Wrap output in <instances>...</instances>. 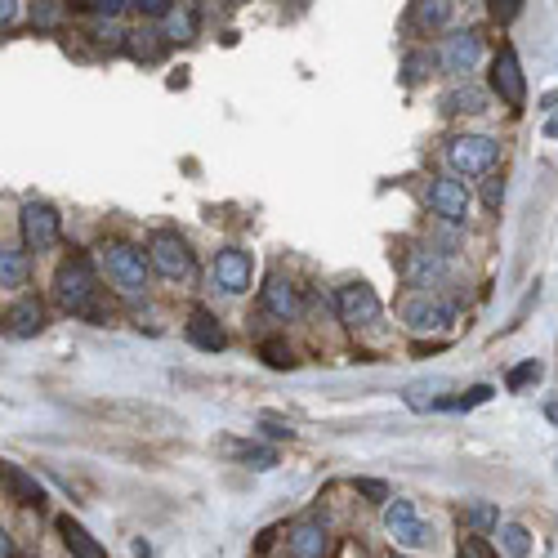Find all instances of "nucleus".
I'll list each match as a JSON object with an SVG mask.
<instances>
[{
  "mask_svg": "<svg viewBox=\"0 0 558 558\" xmlns=\"http://www.w3.org/2000/svg\"><path fill=\"white\" fill-rule=\"evenodd\" d=\"M45 326H50V309H45V300H36V295H18L5 309V317H0V331H5L9 340H36Z\"/></svg>",
  "mask_w": 558,
  "mask_h": 558,
  "instance_id": "8",
  "label": "nucleus"
},
{
  "mask_svg": "<svg viewBox=\"0 0 558 558\" xmlns=\"http://www.w3.org/2000/svg\"><path fill=\"white\" fill-rule=\"evenodd\" d=\"M143 18H166L170 14V0H130Z\"/></svg>",
  "mask_w": 558,
  "mask_h": 558,
  "instance_id": "36",
  "label": "nucleus"
},
{
  "mask_svg": "<svg viewBox=\"0 0 558 558\" xmlns=\"http://www.w3.org/2000/svg\"><path fill=\"white\" fill-rule=\"evenodd\" d=\"M469 518H474V523H496V509L492 505H474V509H469Z\"/></svg>",
  "mask_w": 558,
  "mask_h": 558,
  "instance_id": "39",
  "label": "nucleus"
},
{
  "mask_svg": "<svg viewBox=\"0 0 558 558\" xmlns=\"http://www.w3.org/2000/svg\"><path fill=\"white\" fill-rule=\"evenodd\" d=\"M18 233H23V246H27V250L45 255V250L59 246V237H63V215L50 206V201L27 197L23 206H18Z\"/></svg>",
  "mask_w": 558,
  "mask_h": 558,
  "instance_id": "4",
  "label": "nucleus"
},
{
  "mask_svg": "<svg viewBox=\"0 0 558 558\" xmlns=\"http://www.w3.org/2000/svg\"><path fill=\"white\" fill-rule=\"evenodd\" d=\"M536 380H541V362L532 358V362H518V367L509 371V380H505V384H509V393H523V389H532Z\"/></svg>",
  "mask_w": 558,
  "mask_h": 558,
  "instance_id": "27",
  "label": "nucleus"
},
{
  "mask_svg": "<svg viewBox=\"0 0 558 558\" xmlns=\"http://www.w3.org/2000/svg\"><path fill=\"white\" fill-rule=\"evenodd\" d=\"M393 558H402V554H393Z\"/></svg>",
  "mask_w": 558,
  "mask_h": 558,
  "instance_id": "42",
  "label": "nucleus"
},
{
  "mask_svg": "<svg viewBox=\"0 0 558 558\" xmlns=\"http://www.w3.org/2000/svg\"><path fill=\"white\" fill-rule=\"evenodd\" d=\"M32 282V259H27V246L0 242V291H23Z\"/></svg>",
  "mask_w": 558,
  "mask_h": 558,
  "instance_id": "18",
  "label": "nucleus"
},
{
  "mask_svg": "<svg viewBox=\"0 0 558 558\" xmlns=\"http://www.w3.org/2000/svg\"><path fill=\"white\" fill-rule=\"evenodd\" d=\"M389 536H393V545H398V550H407V554L434 550V527L420 523V518H407V523L389 527Z\"/></svg>",
  "mask_w": 558,
  "mask_h": 558,
  "instance_id": "20",
  "label": "nucleus"
},
{
  "mask_svg": "<svg viewBox=\"0 0 558 558\" xmlns=\"http://www.w3.org/2000/svg\"><path fill=\"white\" fill-rule=\"evenodd\" d=\"M228 451H233L246 469H259V474L277 469V451L273 447H259V442H228Z\"/></svg>",
  "mask_w": 558,
  "mask_h": 558,
  "instance_id": "21",
  "label": "nucleus"
},
{
  "mask_svg": "<svg viewBox=\"0 0 558 558\" xmlns=\"http://www.w3.org/2000/svg\"><path fill=\"white\" fill-rule=\"evenodd\" d=\"M0 487H5V496L14 500V505H23V509H41L45 505V487L36 483V474H27V469L14 465V460H0Z\"/></svg>",
  "mask_w": 558,
  "mask_h": 558,
  "instance_id": "15",
  "label": "nucleus"
},
{
  "mask_svg": "<svg viewBox=\"0 0 558 558\" xmlns=\"http://www.w3.org/2000/svg\"><path fill=\"white\" fill-rule=\"evenodd\" d=\"M447 161H451V166H456L465 179L492 175L496 161H500V143L487 139V134H460V139L447 143Z\"/></svg>",
  "mask_w": 558,
  "mask_h": 558,
  "instance_id": "5",
  "label": "nucleus"
},
{
  "mask_svg": "<svg viewBox=\"0 0 558 558\" xmlns=\"http://www.w3.org/2000/svg\"><path fill=\"white\" fill-rule=\"evenodd\" d=\"M425 197H429V210H434L442 224H465V215H469V188L460 184V179H447V175L429 179Z\"/></svg>",
  "mask_w": 558,
  "mask_h": 558,
  "instance_id": "9",
  "label": "nucleus"
},
{
  "mask_svg": "<svg viewBox=\"0 0 558 558\" xmlns=\"http://www.w3.org/2000/svg\"><path fill=\"white\" fill-rule=\"evenodd\" d=\"M54 300H59L63 313L81 317V322L103 326L108 322V309L99 300V273H94L90 255H67L54 273Z\"/></svg>",
  "mask_w": 558,
  "mask_h": 558,
  "instance_id": "1",
  "label": "nucleus"
},
{
  "mask_svg": "<svg viewBox=\"0 0 558 558\" xmlns=\"http://www.w3.org/2000/svg\"><path fill=\"white\" fill-rule=\"evenodd\" d=\"M429 54L425 50H416V54H407V63H402V72H407V85H416V81H425L429 76Z\"/></svg>",
  "mask_w": 558,
  "mask_h": 558,
  "instance_id": "29",
  "label": "nucleus"
},
{
  "mask_svg": "<svg viewBox=\"0 0 558 558\" xmlns=\"http://www.w3.org/2000/svg\"><path fill=\"white\" fill-rule=\"evenodd\" d=\"M335 313H340L344 326L367 331V326L380 322L384 304H380V295H375L367 282H349V286H340V295H335Z\"/></svg>",
  "mask_w": 558,
  "mask_h": 558,
  "instance_id": "6",
  "label": "nucleus"
},
{
  "mask_svg": "<svg viewBox=\"0 0 558 558\" xmlns=\"http://www.w3.org/2000/svg\"><path fill=\"white\" fill-rule=\"evenodd\" d=\"M500 197H505V184H500V179H487V188H483V201H487V206H500Z\"/></svg>",
  "mask_w": 558,
  "mask_h": 558,
  "instance_id": "38",
  "label": "nucleus"
},
{
  "mask_svg": "<svg viewBox=\"0 0 558 558\" xmlns=\"http://www.w3.org/2000/svg\"><path fill=\"white\" fill-rule=\"evenodd\" d=\"M259 429H264L268 438H277V442H291L295 438V429H291V420H282V416H273V411H264V416H259Z\"/></svg>",
  "mask_w": 558,
  "mask_h": 558,
  "instance_id": "28",
  "label": "nucleus"
},
{
  "mask_svg": "<svg viewBox=\"0 0 558 558\" xmlns=\"http://www.w3.org/2000/svg\"><path fill=\"white\" fill-rule=\"evenodd\" d=\"M215 282L224 286L228 295H246L250 282H255V259H250V250L242 246H228L215 255Z\"/></svg>",
  "mask_w": 558,
  "mask_h": 558,
  "instance_id": "13",
  "label": "nucleus"
},
{
  "mask_svg": "<svg viewBox=\"0 0 558 558\" xmlns=\"http://www.w3.org/2000/svg\"><path fill=\"white\" fill-rule=\"evenodd\" d=\"M545 420H550V425H558V402H545Z\"/></svg>",
  "mask_w": 558,
  "mask_h": 558,
  "instance_id": "41",
  "label": "nucleus"
},
{
  "mask_svg": "<svg viewBox=\"0 0 558 558\" xmlns=\"http://www.w3.org/2000/svg\"><path fill=\"white\" fill-rule=\"evenodd\" d=\"M170 36H175V41H188V36H192V14H188V9H170Z\"/></svg>",
  "mask_w": 558,
  "mask_h": 558,
  "instance_id": "34",
  "label": "nucleus"
},
{
  "mask_svg": "<svg viewBox=\"0 0 558 558\" xmlns=\"http://www.w3.org/2000/svg\"><path fill=\"white\" fill-rule=\"evenodd\" d=\"M492 90L500 94L509 112H523L527 103V81H523V67H518V54L514 50H500L496 63H492Z\"/></svg>",
  "mask_w": 558,
  "mask_h": 558,
  "instance_id": "12",
  "label": "nucleus"
},
{
  "mask_svg": "<svg viewBox=\"0 0 558 558\" xmlns=\"http://www.w3.org/2000/svg\"><path fill=\"white\" fill-rule=\"evenodd\" d=\"M76 9H90V14H99V18H117L121 9H125V0H72Z\"/></svg>",
  "mask_w": 558,
  "mask_h": 558,
  "instance_id": "31",
  "label": "nucleus"
},
{
  "mask_svg": "<svg viewBox=\"0 0 558 558\" xmlns=\"http://www.w3.org/2000/svg\"><path fill=\"white\" fill-rule=\"evenodd\" d=\"M103 273H108L112 291L125 295V300H139L148 291V277H152V264L139 246L130 242H108L103 246Z\"/></svg>",
  "mask_w": 558,
  "mask_h": 558,
  "instance_id": "2",
  "label": "nucleus"
},
{
  "mask_svg": "<svg viewBox=\"0 0 558 558\" xmlns=\"http://www.w3.org/2000/svg\"><path fill=\"white\" fill-rule=\"evenodd\" d=\"M54 527H59V536H63V545H67V550H72V558H108V550H103V545L94 541V536L85 532V527L76 523L72 514H63Z\"/></svg>",
  "mask_w": 558,
  "mask_h": 558,
  "instance_id": "19",
  "label": "nucleus"
},
{
  "mask_svg": "<svg viewBox=\"0 0 558 558\" xmlns=\"http://www.w3.org/2000/svg\"><path fill=\"white\" fill-rule=\"evenodd\" d=\"M161 32H134V36H125V45H130V54L134 59H143V63H152L161 54V41H157Z\"/></svg>",
  "mask_w": 558,
  "mask_h": 558,
  "instance_id": "26",
  "label": "nucleus"
},
{
  "mask_svg": "<svg viewBox=\"0 0 558 558\" xmlns=\"http://www.w3.org/2000/svg\"><path fill=\"white\" fill-rule=\"evenodd\" d=\"M353 487H358V492L367 496V500H375V505H384V500H389V487H384V483H375V478H358Z\"/></svg>",
  "mask_w": 558,
  "mask_h": 558,
  "instance_id": "35",
  "label": "nucleus"
},
{
  "mask_svg": "<svg viewBox=\"0 0 558 558\" xmlns=\"http://www.w3.org/2000/svg\"><path fill=\"white\" fill-rule=\"evenodd\" d=\"M447 23H451V0H416V27L438 32Z\"/></svg>",
  "mask_w": 558,
  "mask_h": 558,
  "instance_id": "22",
  "label": "nucleus"
},
{
  "mask_svg": "<svg viewBox=\"0 0 558 558\" xmlns=\"http://www.w3.org/2000/svg\"><path fill=\"white\" fill-rule=\"evenodd\" d=\"M402 322H407L411 335H442L456 322V309L434 300V295H411V300L402 304Z\"/></svg>",
  "mask_w": 558,
  "mask_h": 558,
  "instance_id": "7",
  "label": "nucleus"
},
{
  "mask_svg": "<svg viewBox=\"0 0 558 558\" xmlns=\"http://www.w3.org/2000/svg\"><path fill=\"white\" fill-rule=\"evenodd\" d=\"M259 358L268 362L273 371H291L295 367V353L286 340H259Z\"/></svg>",
  "mask_w": 558,
  "mask_h": 558,
  "instance_id": "24",
  "label": "nucleus"
},
{
  "mask_svg": "<svg viewBox=\"0 0 558 558\" xmlns=\"http://www.w3.org/2000/svg\"><path fill=\"white\" fill-rule=\"evenodd\" d=\"M487 398H492V384H474V389L460 393V398H447V407L469 411V407H478V402H487Z\"/></svg>",
  "mask_w": 558,
  "mask_h": 558,
  "instance_id": "30",
  "label": "nucleus"
},
{
  "mask_svg": "<svg viewBox=\"0 0 558 558\" xmlns=\"http://www.w3.org/2000/svg\"><path fill=\"white\" fill-rule=\"evenodd\" d=\"M496 532H500V545H505L509 558H527V554H532V532H527L523 523H500Z\"/></svg>",
  "mask_w": 558,
  "mask_h": 558,
  "instance_id": "23",
  "label": "nucleus"
},
{
  "mask_svg": "<svg viewBox=\"0 0 558 558\" xmlns=\"http://www.w3.org/2000/svg\"><path fill=\"white\" fill-rule=\"evenodd\" d=\"M456 558H496V554H492V545H487L483 536H465V541H460V550H456Z\"/></svg>",
  "mask_w": 558,
  "mask_h": 558,
  "instance_id": "33",
  "label": "nucleus"
},
{
  "mask_svg": "<svg viewBox=\"0 0 558 558\" xmlns=\"http://www.w3.org/2000/svg\"><path fill=\"white\" fill-rule=\"evenodd\" d=\"M148 264L157 268L166 282H192V273H197V255H192V246L175 233V228H157V233L148 237Z\"/></svg>",
  "mask_w": 558,
  "mask_h": 558,
  "instance_id": "3",
  "label": "nucleus"
},
{
  "mask_svg": "<svg viewBox=\"0 0 558 558\" xmlns=\"http://www.w3.org/2000/svg\"><path fill=\"white\" fill-rule=\"evenodd\" d=\"M487 108V94L483 90H456L442 99V112H483Z\"/></svg>",
  "mask_w": 558,
  "mask_h": 558,
  "instance_id": "25",
  "label": "nucleus"
},
{
  "mask_svg": "<svg viewBox=\"0 0 558 558\" xmlns=\"http://www.w3.org/2000/svg\"><path fill=\"white\" fill-rule=\"evenodd\" d=\"M264 313L277 317V322H295L300 317V291L291 286V277L273 273L264 282Z\"/></svg>",
  "mask_w": 558,
  "mask_h": 558,
  "instance_id": "16",
  "label": "nucleus"
},
{
  "mask_svg": "<svg viewBox=\"0 0 558 558\" xmlns=\"http://www.w3.org/2000/svg\"><path fill=\"white\" fill-rule=\"evenodd\" d=\"M434 59H438L442 72H451V76L474 72L478 59H483V36H478V32H451L447 41L438 45Z\"/></svg>",
  "mask_w": 558,
  "mask_h": 558,
  "instance_id": "10",
  "label": "nucleus"
},
{
  "mask_svg": "<svg viewBox=\"0 0 558 558\" xmlns=\"http://www.w3.org/2000/svg\"><path fill=\"white\" fill-rule=\"evenodd\" d=\"M518 9H523V0H487V14H492L496 23H514Z\"/></svg>",
  "mask_w": 558,
  "mask_h": 558,
  "instance_id": "32",
  "label": "nucleus"
},
{
  "mask_svg": "<svg viewBox=\"0 0 558 558\" xmlns=\"http://www.w3.org/2000/svg\"><path fill=\"white\" fill-rule=\"evenodd\" d=\"M402 277H407V286L429 291V286H438L442 277H447V259H442V250H434V246H416L402 259Z\"/></svg>",
  "mask_w": 558,
  "mask_h": 558,
  "instance_id": "14",
  "label": "nucleus"
},
{
  "mask_svg": "<svg viewBox=\"0 0 558 558\" xmlns=\"http://www.w3.org/2000/svg\"><path fill=\"white\" fill-rule=\"evenodd\" d=\"M0 558H18L14 536H9V527H5V523H0Z\"/></svg>",
  "mask_w": 558,
  "mask_h": 558,
  "instance_id": "40",
  "label": "nucleus"
},
{
  "mask_svg": "<svg viewBox=\"0 0 558 558\" xmlns=\"http://www.w3.org/2000/svg\"><path fill=\"white\" fill-rule=\"evenodd\" d=\"M286 550H291V558H326L331 554V532L317 514H304L286 527Z\"/></svg>",
  "mask_w": 558,
  "mask_h": 558,
  "instance_id": "11",
  "label": "nucleus"
},
{
  "mask_svg": "<svg viewBox=\"0 0 558 558\" xmlns=\"http://www.w3.org/2000/svg\"><path fill=\"white\" fill-rule=\"evenodd\" d=\"M184 335H188L192 349H201V353H219V349L228 344L224 326H219V322H215V313H206V309H192V313H188Z\"/></svg>",
  "mask_w": 558,
  "mask_h": 558,
  "instance_id": "17",
  "label": "nucleus"
},
{
  "mask_svg": "<svg viewBox=\"0 0 558 558\" xmlns=\"http://www.w3.org/2000/svg\"><path fill=\"white\" fill-rule=\"evenodd\" d=\"M23 14V0H0V27H14Z\"/></svg>",
  "mask_w": 558,
  "mask_h": 558,
  "instance_id": "37",
  "label": "nucleus"
}]
</instances>
